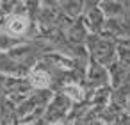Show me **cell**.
<instances>
[{"instance_id": "obj_1", "label": "cell", "mask_w": 130, "mask_h": 125, "mask_svg": "<svg viewBox=\"0 0 130 125\" xmlns=\"http://www.w3.org/2000/svg\"><path fill=\"white\" fill-rule=\"evenodd\" d=\"M9 29L14 31V32H22V31L25 29V22H23V18H13L11 23H9Z\"/></svg>"}, {"instance_id": "obj_2", "label": "cell", "mask_w": 130, "mask_h": 125, "mask_svg": "<svg viewBox=\"0 0 130 125\" xmlns=\"http://www.w3.org/2000/svg\"><path fill=\"white\" fill-rule=\"evenodd\" d=\"M32 82H34L36 86H45V84L48 82V77H46V73H43V72H36V73L32 75Z\"/></svg>"}]
</instances>
